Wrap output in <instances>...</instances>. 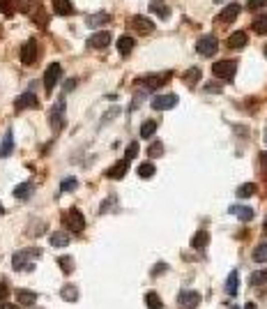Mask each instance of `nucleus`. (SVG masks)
Segmentation results:
<instances>
[{"mask_svg":"<svg viewBox=\"0 0 267 309\" xmlns=\"http://www.w3.org/2000/svg\"><path fill=\"white\" fill-rule=\"evenodd\" d=\"M35 258H42V250H39V247L21 250L12 256V266H14V270H25V272H30V270L35 268V263H32Z\"/></svg>","mask_w":267,"mask_h":309,"instance_id":"f257e3e1","label":"nucleus"},{"mask_svg":"<svg viewBox=\"0 0 267 309\" xmlns=\"http://www.w3.org/2000/svg\"><path fill=\"white\" fill-rule=\"evenodd\" d=\"M235 72H238V62L235 60H219V62L212 65V74L217 78H221V81H233Z\"/></svg>","mask_w":267,"mask_h":309,"instance_id":"f03ea898","label":"nucleus"},{"mask_svg":"<svg viewBox=\"0 0 267 309\" xmlns=\"http://www.w3.org/2000/svg\"><path fill=\"white\" fill-rule=\"evenodd\" d=\"M62 222H65V226L74 233H81L85 228V217L81 214V210H74V208L67 210L65 217H62Z\"/></svg>","mask_w":267,"mask_h":309,"instance_id":"7ed1b4c3","label":"nucleus"},{"mask_svg":"<svg viewBox=\"0 0 267 309\" xmlns=\"http://www.w3.org/2000/svg\"><path fill=\"white\" fill-rule=\"evenodd\" d=\"M60 78H62V67H60L58 62H51V65L46 67V72H44V90L51 92Z\"/></svg>","mask_w":267,"mask_h":309,"instance_id":"20e7f679","label":"nucleus"},{"mask_svg":"<svg viewBox=\"0 0 267 309\" xmlns=\"http://www.w3.org/2000/svg\"><path fill=\"white\" fill-rule=\"evenodd\" d=\"M48 122H51L53 132H60L62 127H65V100H62V97L55 102L53 111H51V116H48Z\"/></svg>","mask_w":267,"mask_h":309,"instance_id":"39448f33","label":"nucleus"},{"mask_svg":"<svg viewBox=\"0 0 267 309\" xmlns=\"http://www.w3.org/2000/svg\"><path fill=\"white\" fill-rule=\"evenodd\" d=\"M217 48H219V42H217V37H212V35H205L196 42V51L201 56H205V58L217 54Z\"/></svg>","mask_w":267,"mask_h":309,"instance_id":"423d86ee","label":"nucleus"},{"mask_svg":"<svg viewBox=\"0 0 267 309\" xmlns=\"http://www.w3.org/2000/svg\"><path fill=\"white\" fill-rule=\"evenodd\" d=\"M168 78H171V72H164V74H159V76H143L136 81V86H141V88L145 90H157L161 88V86L166 84Z\"/></svg>","mask_w":267,"mask_h":309,"instance_id":"0eeeda50","label":"nucleus"},{"mask_svg":"<svg viewBox=\"0 0 267 309\" xmlns=\"http://www.w3.org/2000/svg\"><path fill=\"white\" fill-rule=\"evenodd\" d=\"M37 56H39L37 40H28V42L21 46V56H18V58H21V62H23V65H32V62L37 60Z\"/></svg>","mask_w":267,"mask_h":309,"instance_id":"6e6552de","label":"nucleus"},{"mask_svg":"<svg viewBox=\"0 0 267 309\" xmlns=\"http://www.w3.org/2000/svg\"><path fill=\"white\" fill-rule=\"evenodd\" d=\"M178 104V95H157L155 100H152V108L155 111H168V108H173Z\"/></svg>","mask_w":267,"mask_h":309,"instance_id":"1a4fd4ad","label":"nucleus"},{"mask_svg":"<svg viewBox=\"0 0 267 309\" xmlns=\"http://www.w3.org/2000/svg\"><path fill=\"white\" fill-rule=\"evenodd\" d=\"M39 106V100H37L35 92H23L21 97H16V102H14V108L16 111H23V108H37Z\"/></svg>","mask_w":267,"mask_h":309,"instance_id":"9d476101","label":"nucleus"},{"mask_svg":"<svg viewBox=\"0 0 267 309\" xmlns=\"http://www.w3.org/2000/svg\"><path fill=\"white\" fill-rule=\"evenodd\" d=\"M131 28L136 30L138 35H150V32L155 30V24H152L150 18H145V16H134L131 18Z\"/></svg>","mask_w":267,"mask_h":309,"instance_id":"9b49d317","label":"nucleus"},{"mask_svg":"<svg viewBox=\"0 0 267 309\" xmlns=\"http://www.w3.org/2000/svg\"><path fill=\"white\" fill-rule=\"evenodd\" d=\"M240 14V5L238 2H231V5H226L224 10H221V14L217 18H219L221 24H231V21H235Z\"/></svg>","mask_w":267,"mask_h":309,"instance_id":"f8f14e48","label":"nucleus"},{"mask_svg":"<svg viewBox=\"0 0 267 309\" xmlns=\"http://www.w3.org/2000/svg\"><path fill=\"white\" fill-rule=\"evenodd\" d=\"M88 44L92 48H106L108 44H111V32H106V30H101V32H95V35L88 40Z\"/></svg>","mask_w":267,"mask_h":309,"instance_id":"ddd939ff","label":"nucleus"},{"mask_svg":"<svg viewBox=\"0 0 267 309\" xmlns=\"http://www.w3.org/2000/svg\"><path fill=\"white\" fill-rule=\"evenodd\" d=\"M178 302L182 304V307H196L198 302H201V293H196V291H182L178 296Z\"/></svg>","mask_w":267,"mask_h":309,"instance_id":"4468645a","label":"nucleus"},{"mask_svg":"<svg viewBox=\"0 0 267 309\" xmlns=\"http://www.w3.org/2000/svg\"><path fill=\"white\" fill-rule=\"evenodd\" d=\"M127 168H129V160H120L118 164H113V166L108 168L106 176L108 178H113V180H120V178H125Z\"/></svg>","mask_w":267,"mask_h":309,"instance_id":"2eb2a0df","label":"nucleus"},{"mask_svg":"<svg viewBox=\"0 0 267 309\" xmlns=\"http://www.w3.org/2000/svg\"><path fill=\"white\" fill-rule=\"evenodd\" d=\"M150 12L159 18H168L171 16V7H168L164 0H150Z\"/></svg>","mask_w":267,"mask_h":309,"instance_id":"dca6fc26","label":"nucleus"},{"mask_svg":"<svg viewBox=\"0 0 267 309\" xmlns=\"http://www.w3.org/2000/svg\"><path fill=\"white\" fill-rule=\"evenodd\" d=\"M228 212L235 214V217H238V220H242V222H251V220H254V210H251L249 206H231V208H228Z\"/></svg>","mask_w":267,"mask_h":309,"instance_id":"f3484780","label":"nucleus"},{"mask_svg":"<svg viewBox=\"0 0 267 309\" xmlns=\"http://www.w3.org/2000/svg\"><path fill=\"white\" fill-rule=\"evenodd\" d=\"M14 150V134L12 130L5 132V136H2V143H0V157H9Z\"/></svg>","mask_w":267,"mask_h":309,"instance_id":"a211bd4d","label":"nucleus"},{"mask_svg":"<svg viewBox=\"0 0 267 309\" xmlns=\"http://www.w3.org/2000/svg\"><path fill=\"white\" fill-rule=\"evenodd\" d=\"M247 42H249L247 32H244V30H238V32H233V35L228 37V48H242V46H247Z\"/></svg>","mask_w":267,"mask_h":309,"instance_id":"6ab92c4d","label":"nucleus"},{"mask_svg":"<svg viewBox=\"0 0 267 309\" xmlns=\"http://www.w3.org/2000/svg\"><path fill=\"white\" fill-rule=\"evenodd\" d=\"M60 298L65 300V302H76L78 300V288L76 284H65L60 288Z\"/></svg>","mask_w":267,"mask_h":309,"instance_id":"aec40b11","label":"nucleus"},{"mask_svg":"<svg viewBox=\"0 0 267 309\" xmlns=\"http://www.w3.org/2000/svg\"><path fill=\"white\" fill-rule=\"evenodd\" d=\"M208 242H210V233L208 231H198L194 238H191V247L194 250H198V252H203L205 247H208Z\"/></svg>","mask_w":267,"mask_h":309,"instance_id":"412c9836","label":"nucleus"},{"mask_svg":"<svg viewBox=\"0 0 267 309\" xmlns=\"http://www.w3.org/2000/svg\"><path fill=\"white\" fill-rule=\"evenodd\" d=\"M53 10H55V14H60V16H69V14H74V5H71L69 0H53Z\"/></svg>","mask_w":267,"mask_h":309,"instance_id":"4be33fe9","label":"nucleus"},{"mask_svg":"<svg viewBox=\"0 0 267 309\" xmlns=\"http://www.w3.org/2000/svg\"><path fill=\"white\" fill-rule=\"evenodd\" d=\"M16 300L21 304H28V307H30V304L37 302V293L35 291H28V288H18V291H16Z\"/></svg>","mask_w":267,"mask_h":309,"instance_id":"5701e85b","label":"nucleus"},{"mask_svg":"<svg viewBox=\"0 0 267 309\" xmlns=\"http://www.w3.org/2000/svg\"><path fill=\"white\" fill-rule=\"evenodd\" d=\"M131 48H134V37H129V35L118 37V51H120V56H129Z\"/></svg>","mask_w":267,"mask_h":309,"instance_id":"b1692460","label":"nucleus"},{"mask_svg":"<svg viewBox=\"0 0 267 309\" xmlns=\"http://www.w3.org/2000/svg\"><path fill=\"white\" fill-rule=\"evenodd\" d=\"M238 284H240V274H238V270H233L228 274V280H226V293L228 296H238Z\"/></svg>","mask_w":267,"mask_h":309,"instance_id":"393cba45","label":"nucleus"},{"mask_svg":"<svg viewBox=\"0 0 267 309\" xmlns=\"http://www.w3.org/2000/svg\"><path fill=\"white\" fill-rule=\"evenodd\" d=\"M32 190H35V187H32V182L16 184V187H14V196H16V198H21V201H25V198H30V196H32Z\"/></svg>","mask_w":267,"mask_h":309,"instance_id":"a878e982","label":"nucleus"},{"mask_svg":"<svg viewBox=\"0 0 267 309\" xmlns=\"http://www.w3.org/2000/svg\"><path fill=\"white\" fill-rule=\"evenodd\" d=\"M108 21H111V16H108L106 12H97L88 18V26L90 28H99V26H106Z\"/></svg>","mask_w":267,"mask_h":309,"instance_id":"bb28decb","label":"nucleus"},{"mask_svg":"<svg viewBox=\"0 0 267 309\" xmlns=\"http://www.w3.org/2000/svg\"><path fill=\"white\" fill-rule=\"evenodd\" d=\"M51 244H53V247H67V244H69V233L55 231L53 236H51Z\"/></svg>","mask_w":267,"mask_h":309,"instance_id":"cd10ccee","label":"nucleus"},{"mask_svg":"<svg viewBox=\"0 0 267 309\" xmlns=\"http://www.w3.org/2000/svg\"><path fill=\"white\" fill-rule=\"evenodd\" d=\"M201 81V70L198 67H191V70L184 72V84L187 86H196Z\"/></svg>","mask_w":267,"mask_h":309,"instance_id":"c85d7f7f","label":"nucleus"},{"mask_svg":"<svg viewBox=\"0 0 267 309\" xmlns=\"http://www.w3.org/2000/svg\"><path fill=\"white\" fill-rule=\"evenodd\" d=\"M254 261L256 263H267V240L265 242H261L254 250Z\"/></svg>","mask_w":267,"mask_h":309,"instance_id":"c756f323","label":"nucleus"},{"mask_svg":"<svg viewBox=\"0 0 267 309\" xmlns=\"http://www.w3.org/2000/svg\"><path fill=\"white\" fill-rule=\"evenodd\" d=\"M254 32H258V35L267 32V14H261V16L254 18Z\"/></svg>","mask_w":267,"mask_h":309,"instance_id":"7c9ffc66","label":"nucleus"},{"mask_svg":"<svg viewBox=\"0 0 267 309\" xmlns=\"http://www.w3.org/2000/svg\"><path fill=\"white\" fill-rule=\"evenodd\" d=\"M58 266H60V270H62L65 274L74 272V258H71V256H60V258H58Z\"/></svg>","mask_w":267,"mask_h":309,"instance_id":"2f4dec72","label":"nucleus"},{"mask_svg":"<svg viewBox=\"0 0 267 309\" xmlns=\"http://www.w3.org/2000/svg\"><path fill=\"white\" fill-rule=\"evenodd\" d=\"M145 307H148V309H161L164 304H161V298L157 296V293L150 291L148 296H145Z\"/></svg>","mask_w":267,"mask_h":309,"instance_id":"473e14b6","label":"nucleus"},{"mask_svg":"<svg viewBox=\"0 0 267 309\" xmlns=\"http://www.w3.org/2000/svg\"><path fill=\"white\" fill-rule=\"evenodd\" d=\"M155 132H157V122H155V120H145V122L141 125V136L143 138H150Z\"/></svg>","mask_w":267,"mask_h":309,"instance_id":"72a5a7b5","label":"nucleus"},{"mask_svg":"<svg viewBox=\"0 0 267 309\" xmlns=\"http://www.w3.org/2000/svg\"><path fill=\"white\" fill-rule=\"evenodd\" d=\"M155 173H157V168H155V164H152V162H145V164H141V166H138V176H141V178H152Z\"/></svg>","mask_w":267,"mask_h":309,"instance_id":"f704fd0d","label":"nucleus"},{"mask_svg":"<svg viewBox=\"0 0 267 309\" xmlns=\"http://www.w3.org/2000/svg\"><path fill=\"white\" fill-rule=\"evenodd\" d=\"M249 282H251L254 286H263V284H267V270H256V272L249 277Z\"/></svg>","mask_w":267,"mask_h":309,"instance_id":"c9c22d12","label":"nucleus"},{"mask_svg":"<svg viewBox=\"0 0 267 309\" xmlns=\"http://www.w3.org/2000/svg\"><path fill=\"white\" fill-rule=\"evenodd\" d=\"M256 194V184L254 182H247V184H242V187H238V196L240 198H249V196H254Z\"/></svg>","mask_w":267,"mask_h":309,"instance_id":"e433bc0d","label":"nucleus"},{"mask_svg":"<svg viewBox=\"0 0 267 309\" xmlns=\"http://www.w3.org/2000/svg\"><path fill=\"white\" fill-rule=\"evenodd\" d=\"M78 187V180L76 178H65L62 182H60V192H71Z\"/></svg>","mask_w":267,"mask_h":309,"instance_id":"4c0bfd02","label":"nucleus"},{"mask_svg":"<svg viewBox=\"0 0 267 309\" xmlns=\"http://www.w3.org/2000/svg\"><path fill=\"white\" fill-rule=\"evenodd\" d=\"M148 154H150V157H161V154H164V143H161V141H155V143H152V146L148 148Z\"/></svg>","mask_w":267,"mask_h":309,"instance_id":"58836bf2","label":"nucleus"},{"mask_svg":"<svg viewBox=\"0 0 267 309\" xmlns=\"http://www.w3.org/2000/svg\"><path fill=\"white\" fill-rule=\"evenodd\" d=\"M138 154V143L134 141V143H129V146H127V152H125V160H134V157H136Z\"/></svg>","mask_w":267,"mask_h":309,"instance_id":"ea45409f","label":"nucleus"},{"mask_svg":"<svg viewBox=\"0 0 267 309\" xmlns=\"http://www.w3.org/2000/svg\"><path fill=\"white\" fill-rule=\"evenodd\" d=\"M32 7H39V0H21V12H32Z\"/></svg>","mask_w":267,"mask_h":309,"instance_id":"a19ab883","label":"nucleus"},{"mask_svg":"<svg viewBox=\"0 0 267 309\" xmlns=\"http://www.w3.org/2000/svg\"><path fill=\"white\" fill-rule=\"evenodd\" d=\"M265 5H267V0H249V2H247V7H249L251 12H256V10H263Z\"/></svg>","mask_w":267,"mask_h":309,"instance_id":"79ce46f5","label":"nucleus"},{"mask_svg":"<svg viewBox=\"0 0 267 309\" xmlns=\"http://www.w3.org/2000/svg\"><path fill=\"white\" fill-rule=\"evenodd\" d=\"M0 12L12 14V0H0Z\"/></svg>","mask_w":267,"mask_h":309,"instance_id":"37998d69","label":"nucleus"},{"mask_svg":"<svg viewBox=\"0 0 267 309\" xmlns=\"http://www.w3.org/2000/svg\"><path fill=\"white\" fill-rule=\"evenodd\" d=\"M221 86L219 84H205V92H219Z\"/></svg>","mask_w":267,"mask_h":309,"instance_id":"c03bdc74","label":"nucleus"},{"mask_svg":"<svg viewBox=\"0 0 267 309\" xmlns=\"http://www.w3.org/2000/svg\"><path fill=\"white\" fill-rule=\"evenodd\" d=\"M7 293H9L7 284H5V282H0V300H5V298H7Z\"/></svg>","mask_w":267,"mask_h":309,"instance_id":"a18cd8bd","label":"nucleus"},{"mask_svg":"<svg viewBox=\"0 0 267 309\" xmlns=\"http://www.w3.org/2000/svg\"><path fill=\"white\" fill-rule=\"evenodd\" d=\"M164 270H166V263H157V268L152 270V274H161Z\"/></svg>","mask_w":267,"mask_h":309,"instance_id":"49530a36","label":"nucleus"},{"mask_svg":"<svg viewBox=\"0 0 267 309\" xmlns=\"http://www.w3.org/2000/svg\"><path fill=\"white\" fill-rule=\"evenodd\" d=\"M74 86H76V78H71V81H67V84H65V90H67V92H69V90L74 88Z\"/></svg>","mask_w":267,"mask_h":309,"instance_id":"de8ad7c7","label":"nucleus"},{"mask_svg":"<svg viewBox=\"0 0 267 309\" xmlns=\"http://www.w3.org/2000/svg\"><path fill=\"white\" fill-rule=\"evenodd\" d=\"M261 164H263V168H265V173H267V152L261 154Z\"/></svg>","mask_w":267,"mask_h":309,"instance_id":"09e8293b","label":"nucleus"},{"mask_svg":"<svg viewBox=\"0 0 267 309\" xmlns=\"http://www.w3.org/2000/svg\"><path fill=\"white\" fill-rule=\"evenodd\" d=\"M0 309H18V307H16V304H12V302H2V307H0Z\"/></svg>","mask_w":267,"mask_h":309,"instance_id":"8fccbe9b","label":"nucleus"},{"mask_svg":"<svg viewBox=\"0 0 267 309\" xmlns=\"http://www.w3.org/2000/svg\"><path fill=\"white\" fill-rule=\"evenodd\" d=\"M244 309H256V307H254V304H247V307H244Z\"/></svg>","mask_w":267,"mask_h":309,"instance_id":"3c124183","label":"nucleus"},{"mask_svg":"<svg viewBox=\"0 0 267 309\" xmlns=\"http://www.w3.org/2000/svg\"><path fill=\"white\" fill-rule=\"evenodd\" d=\"M2 212H5V208H2V203H0V214H2Z\"/></svg>","mask_w":267,"mask_h":309,"instance_id":"603ef678","label":"nucleus"},{"mask_svg":"<svg viewBox=\"0 0 267 309\" xmlns=\"http://www.w3.org/2000/svg\"><path fill=\"white\" fill-rule=\"evenodd\" d=\"M263 54H265V56H267V44H265V48H263Z\"/></svg>","mask_w":267,"mask_h":309,"instance_id":"864d4df0","label":"nucleus"},{"mask_svg":"<svg viewBox=\"0 0 267 309\" xmlns=\"http://www.w3.org/2000/svg\"><path fill=\"white\" fill-rule=\"evenodd\" d=\"M265 143H267V127H265Z\"/></svg>","mask_w":267,"mask_h":309,"instance_id":"5fc2aeb1","label":"nucleus"},{"mask_svg":"<svg viewBox=\"0 0 267 309\" xmlns=\"http://www.w3.org/2000/svg\"><path fill=\"white\" fill-rule=\"evenodd\" d=\"M231 309H240V307H235V304H231Z\"/></svg>","mask_w":267,"mask_h":309,"instance_id":"6e6d98bb","label":"nucleus"},{"mask_svg":"<svg viewBox=\"0 0 267 309\" xmlns=\"http://www.w3.org/2000/svg\"><path fill=\"white\" fill-rule=\"evenodd\" d=\"M212 2H224V0H212Z\"/></svg>","mask_w":267,"mask_h":309,"instance_id":"4d7b16f0","label":"nucleus"},{"mask_svg":"<svg viewBox=\"0 0 267 309\" xmlns=\"http://www.w3.org/2000/svg\"><path fill=\"white\" fill-rule=\"evenodd\" d=\"M265 228H267V220H265Z\"/></svg>","mask_w":267,"mask_h":309,"instance_id":"13d9d810","label":"nucleus"}]
</instances>
